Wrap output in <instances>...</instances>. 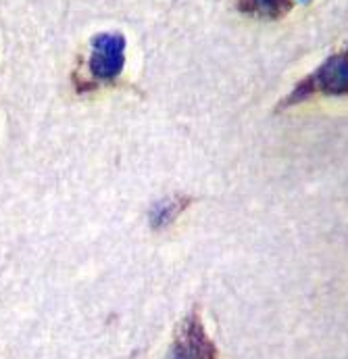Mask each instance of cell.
Masks as SVG:
<instances>
[{"instance_id":"277c9868","label":"cell","mask_w":348,"mask_h":359,"mask_svg":"<svg viewBox=\"0 0 348 359\" xmlns=\"http://www.w3.org/2000/svg\"><path fill=\"white\" fill-rule=\"evenodd\" d=\"M240 13L259 19H281L292 11V0H236Z\"/></svg>"},{"instance_id":"6da1fadb","label":"cell","mask_w":348,"mask_h":359,"mask_svg":"<svg viewBox=\"0 0 348 359\" xmlns=\"http://www.w3.org/2000/svg\"><path fill=\"white\" fill-rule=\"evenodd\" d=\"M317 92L334 94V96L348 94V48L344 53L332 55L311 76L300 80L298 86L281 100L279 109L298 104V102L307 100L309 96H313Z\"/></svg>"},{"instance_id":"5b68a950","label":"cell","mask_w":348,"mask_h":359,"mask_svg":"<svg viewBox=\"0 0 348 359\" xmlns=\"http://www.w3.org/2000/svg\"><path fill=\"white\" fill-rule=\"evenodd\" d=\"M192 203L190 196H183V194H174V196H167L163 201H159L151 213H148V219H151V226L155 230H161L165 226H169L174 219H177V215Z\"/></svg>"},{"instance_id":"7a4b0ae2","label":"cell","mask_w":348,"mask_h":359,"mask_svg":"<svg viewBox=\"0 0 348 359\" xmlns=\"http://www.w3.org/2000/svg\"><path fill=\"white\" fill-rule=\"evenodd\" d=\"M169 359H217V347L196 311L188 313L177 326Z\"/></svg>"},{"instance_id":"3957f363","label":"cell","mask_w":348,"mask_h":359,"mask_svg":"<svg viewBox=\"0 0 348 359\" xmlns=\"http://www.w3.org/2000/svg\"><path fill=\"white\" fill-rule=\"evenodd\" d=\"M125 63V38L119 34H98L92 40L90 69L98 80H115Z\"/></svg>"}]
</instances>
